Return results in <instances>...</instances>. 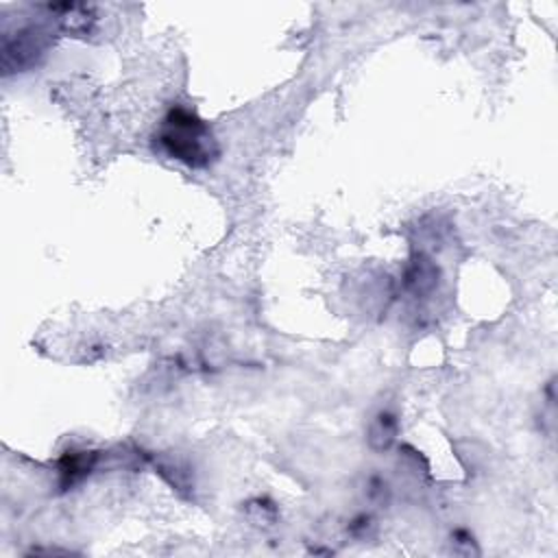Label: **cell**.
<instances>
[{"mask_svg": "<svg viewBox=\"0 0 558 558\" xmlns=\"http://www.w3.org/2000/svg\"><path fill=\"white\" fill-rule=\"evenodd\" d=\"M155 142L170 159L192 168H203L218 157V142L211 129L185 107H172L163 116Z\"/></svg>", "mask_w": 558, "mask_h": 558, "instance_id": "6da1fadb", "label": "cell"}, {"mask_svg": "<svg viewBox=\"0 0 558 558\" xmlns=\"http://www.w3.org/2000/svg\"><path fill=\"white\" fill-rule=\"evenodd\" d=\"M92 469V453L87 451H68L61 462H59V473H61V484L68 488L81 477H85Z\"/></svg>", "mask_w": 558, "mask_h": 558, "instance_id": "7a4b0ae2", "label": "cell"}]
</instances>
